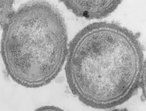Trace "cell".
Here are the masks:
<instances>
[{"mask_svg": "<svg viewBox=\"0 0 146 111\" xmlns=\"http://www.w3.org/2000/svg\"><path fill=\"white\" fill-rule=\"evenodd\" d=\"M44 1H29L14 12L4 26L2 54L14 81L27 87L50 82L60 72L67 51L64 22L57 9Z\"/></svg>", "mask_w": 146, "mask_h": 111, "instance_id": "6da1fadb", "label": "cell"}, {"mask_svg": "<svg viewBox=\"0 0 146 111\" xmlns=\"http://www.w3.org/2000/svg\"><path fill=\"white\" fill-rule=\"evenodd\" d=\"M13 1H1V23L3 28L13 13Z\"/></svg>", "mask_w": 146, "mask_h": 111, "instance_id": "277c9868", "label": "cell"}, {"mask_svg": "<svg viewBox=\"0 0 146 111\" xmlns=\"http://www.w3.org/2000/svg\"><path fill=\"white\" fill-rule=\"evenodd\" d=\"M36 111H63V110L54 106H46V107L45 106V107L38 108Z\"/></svg>", "mask_w": 146, "mask_h": 111, "instance_id": "5b68a950", "label": "cell"}, {"mask_svg": "<svg viewBox=\"0 0 146 111\" xmlns=\"http://www.w3.org/2000/svg\"><path fill=\"white\" fill-rule=\"evenodd\" d=\"M87 37L84 38L77 35L82 41L76 36L71 44L78 48L70 45L69 50L68 62L67 63V73L74 71L78 74V83L80 86L84 88L89 94L92 93V98L100 100L98 108L101 107V100H103V108H109L110 98H113L125 91L128 90L126 86L130 82H133L134 73H131L130 69H127L131 63H120L125 59L116 60L119 57L116 56L115 48H112L113 44V38L111 33H100V40L95 34L93 37L88 35L82 30ZM130 60V59H129ZM125 61V60H124ZM129 88V87H128ZM124 93V92H123ZM124 94H125L124 93Z\"/></svg>", "mask_w": 146, "mask_h": 111, "instance_id": "7a4b0ae2", "label": "cell"}, {"mask_svg": "<svg viewBox=\"0 0 146 111\" xmlns=\"http://www.w3.org/2000/svg\"><path fill=\"white\" fill-rule=\"evenodd\" d=\"M116 1H62L76 16L88 19L105 18L116 9Z\"/></svg>", "mask_w": 146, "mask_h": 111, "instance_id": "3957f363", "label": "cell"}]
</instances>
